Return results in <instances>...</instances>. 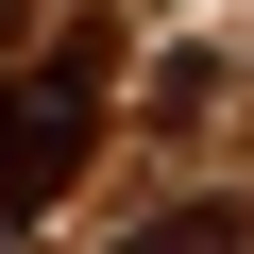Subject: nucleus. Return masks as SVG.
Here are the masks:
<instances>
[{"mask_svg": "<svg viewBox=\"0 0 254 254\" xmlns=\"http://www.w3.org/2000/svg\"><path fill=\"white\" fill-rule=\"evenodd\" d=\"M136 254H237V203H170V220H153Z\"/></svg>", "mask_w": 254, "mask_h": 254, "instance_id": "obj_2", "label": "nucleus"}, {"mask_svg": "<svg viewBox=\"0 0 254 254\" xmlns=\"http://www.w3.org/2000/svg\"><path fill=\"white\" fill-rule=\"evenodd\" d=\"M102 34H68L51 68H17V102H0V220H51L68 187H85V153H102Z\"/></svg>", "mask_w": 254, "mask_h": 254, "instance_id": "obj_1", "label": "nucleus"}]
</instances>
